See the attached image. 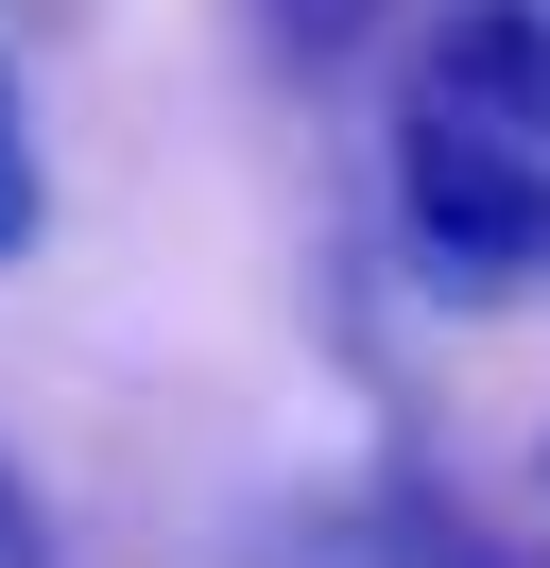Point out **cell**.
Segmentation results:
<instances>
[{"instance_id": "7a4b0ae2", "label": "cell", "mask_w": 550, "mask_h": 568, "mask_svg": "<svg viewBox=\"0 0 550 568\" xmlns=\"http://www.w3.org/2000/svg\"><path fill=\"white\" fill-rule=\"evenodd\" d=\"M412 104L499 121L516 155H550V0H447L430 52H412Z\"/></svg>"}, {"instance_id": "3957f363", "label": "cell", "mask_w": 550, "mask_h": 568, "mask_svg": "<svg viewBox=\"0 0 550 568\" xmlns=\"http://www.w3.org/2000/svg\"><path fill=\"white\" fill-rule=\"evenodd\" d=\"M0 568H52V499H34L18 465H0Z\"/></svg>"}, {"instance_id": "6da1fadb", "label": "cell", "mask_w": 550, "mask_h": 568, "mask_svg": "<svg viewBox=\"0 0 550 568\" xmlns=\"http://www.w3.org/2000/svg\"><path fill=\"white\" fill-rule=\"evenodd\" d=\"M396 242L430 258V293L550 276V155H516L499 121H447L396 87Z\"/></svg>"}]
</instances>
